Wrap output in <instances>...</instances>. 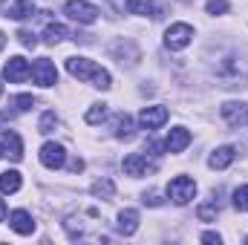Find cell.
Wrapping results in <instances>:
<instances>
[{"instance_id":"6da1fadb","label":"cell","mask_w":248,"mask_h":245,"mask_svg":"<svg viewBox=\"0 0 248 245\" xmlns=\"http://www.w3.org/2000/svg\"><path fill=\"white\" fill-rule=\"evenodd\" d=\"M66 72H69L72 78H78V81H90V84L98 87V90H110V87H113L110 72L101 69L98 63L90 61V58H66Z\"/></svg>"},{"instance_id":"7a4b0ae2","label":"cell","mask_w":248,"mask_h":245,"mask_svg":"<svg viewBox=\"0 0 248 245\" xmlns=\"http://www.w3.org/2000/svg\"><path fill=\"white\" fill-rule=\"evenodd\" d=\"M63 12L69 15V20L84 23V26H90V23H95V20H98V9H95L93 3H87V0H69Z\"/></svg>"},{"instance_id":"3957f363","label":"cell","mask_w":248,"mask_h":245,"mask_svg":"<svg viewBox=\"0 0 248 245\" xmlns=\"http://www.w3.org/2000/svg\"><path fill=\"white\" fill-rule=\"evenodd\" d=\"M193 193H196V182L190 176H176V179H170V184H168V196L176 205H187L193 199Z\"/></svg>"},{"instance_id":"277c9868","label":"cell","mask_w":248,"mask_h":245,"mask_svg":"<svg viewBox=\"0 0 248 245\" xmlns=\"http://www.w3.org/2000/svg\"><path fill=\"white\" fill-rule=\"evenodd\" d=\"M32 78L38 87H52V84H58V69L49 58H38L32 63Z\"/></svg>"},{"instance_id":"5b68a950","label":"cell","mask_w":248,"mask_h":245,"mask_svg":"<svg viewBox=\"0 0 248 245\" xmlns=\"http://www.w3.org/2000/svg\"><path fill=\"white\" fill-rule=\"evenodd\" d=\"M190 41H193V29H190L187 23H173V26H168V32H165L168 49H185Z\"/></svg>"},{"instance_id":"8992f818","label":"cell","mask_w":248,"mask_h":245,"mask_svg":"<svg viewBox=\"0 0 248 245\" xmlns=\"http://www.w3.org/2000/svg\"><path fill=\"white\" fill-rule=\"evenodd\" d=\"M3 75H6V81L20 84V81L32 78V63L26 61V58H20V55H15V58H9V61H6V66H3Z\"/></svg>"},{"instance_id":"52a82bcc","label":"cell","mask_w":248,"mask_h":245,"mask_svg":"<svg viewBox=\"0 0 248 245\" xmlns=\"http://www.w3.org/2000/svg\"><path fill=\"white\" fill-rule=\"evenodd\" d=\"M150 156H153V153H130L122 162V170L127 176H144L150 168H156V165L150 162Z\"/></svg>"},{"instance_id":"ba28073f","label":"cell","mask_w":248,"mask_h":245,"mask_svg":"<svg viewBox=\"0 0 248 245\" xmlns=\"http://www.w3.org/2000/svg\"><path fill=\"white\" fill-rule=\"evenodd\" d=\"M63 162H66V150H63L58 141H46V144L41 147V165H44V168L58 170V168H63Z\"/></svg>"},{"instance_id":"9c48e42d","label":"cell","mask_w":248,"mask_h":245,"mask_svg":"<svg viewBox=\"0 0 248 245\" xmlns=\"http://www.w3.org/2000/svg\"><path fill=\"white\" fill-rule=\"evenodd\" d=\"M168 119H170V113H168V107H162V104L144 107V110L139 113V124H141L144 130H156V127H162Z\"/></svg>"},{"instance_id":"30bf717a","label":"cell","mask_w":248,"mask_h":245,"mask_svg":"<svg viewBox=\"0 0 248 245\" xmlns=\"http://www.w3.org/2000/svg\"><path fill=\"white\" fill-rule=\"evenodd\" d=\"M3 15L12 20H26L35 15V3L32 0H6L3 3Z\"/></svg>"},{"instance_id":"8fae6325","label":"cell","mask_w":248,"mask_h":245,"mask_svg":"<svg viewBox=\"0 0 248 245\" xmlns=\"http://www.w3.org/2000/svg\"><path fill=\"white\" fill-rule=\"evenodd\" d=\"M222 119L231 124V127H246L248 124V104H237V101L222 104Z\"/></svg>"},{"instance_id":"7c38bea8","label":"cell","mask_w":248,"mask_h":245,"mask_svg":"<svg viewBox=\"0 0 248 245\" xmlns=\"http://www.w3.org/2000/svg\"><path fill=\"white\" fill-rule=\"evenodd\" d=\"M237 159V147H231V144H225V147H217L214 153H211V159H208V165L214 168V170H225L231 162Z\"/></svg>"},{"instance_id":"4fadbf2b","label":"cell","mask_w":248,"mask_h":245,"mask_svg":"<svg viewBox=\"0 0 248 245\" xmlns=\"http://www.w3.org/2000/svg\"><path fill=\"white\" fill-rule=\"evenodd\" d=\"M187 144H190V133H187L185 127H173V130L168 133L165 150H168V153H182Z\"/></svg>"},{"instance_id":"5bb4252c","label":"cell","mask_w":248,"mask_h":245,"mask_svg":"<svg viewBox=\"0 0 248 245\" xmlns=\"http://www.w3.org/2000/svg\"><path fill=\"white\" fill-rule=\"evenodd\" d=\"M9 225H12V231H17V234H23V237H29V234L35 231V222H32V216H29L26 211H12V214H9Z\"/></svg>"},{"instance_id":"9a60e30c","label":"cell","mask_w":248,"mask_h":245,"mask_svg":"<svg viewBox=\"0 0 248 245\" xmlns=\"http://www.w3.org/2000/svg\"><path fill=\"white\" fill-rule=\"evenodd\" d=\"M3 150H6L15 162L23 159V141H20V136H17L15 130H6V133H3Z\"/></svg>"},{"instance_id":"2e32d148","label":"cell","mask_w":248,"mask_h":245,"mask_svg":"<svg viewBox=\"0 0 248 245\" xmlns=\"http://www.w3.org/2000/svg\"><path fill=\"white\" fill-rule=\"evenodd\" d=\"M127 12L130 15H147V17H159L162 6H156L153 0H127Z\"/></svg>"},{"instance_id":"e0dca14e","label":"cell","mask_w":248,"mask_h":245,"mask_svg":"<svg viewBox=\"0 0 248 245\" xmlns=\"http://www.w3.org/2000/svg\"><path fill=\"white\" fill-rule=\"evenodd\" d=\"M133 133H136L133 119H130L127 113H119V116L113 119V136H116V138H133Z\"/></svg>"},{"instance_id":"ac0fdd59","label":"cell","mask_w":248,"mask_h":245,"mask_svg":"<svg viewBox=\"0 0 248 245\" xmlns=\"http://www.w3.org/2000/svg\"><path fill=\"white\" fill-rule=\"evenodd\" d=\"M136 228H139V211H133V208L122 211L119 214V231H122L124 237H133Z\"/></svg>"},{"instance_id":"d6986e66","label":"cell","mask_w":248,"mask_h":245,"mask_svg":"<svg viewBox=\"0 0 248 245\" xmlns=\"http://www.w3.org/2000/svg\"><path fill=\"white\" fill-rule=\"evenodd\" d=\"M0 190H3V193H17V190H20V173H17V170L0 173Z\"/></svg>"},{"instance_id":"ffe728a7","label":"cell","mask_w":248,"mask_h":245,"mask_svg":"<svg viewBox=\"0 0 248 245\" xmlns=\"http://www.w3.org/2000/svg\"><path fill=\"white\" fill-rule=\"evenodd\" d=\"M63 38H66V26H61V23H46V29H44V41L46 44H61Z\"/></svg>"},{"instance_id":"44dd1931","label":"cell","mask_w":248,"mask_h":245,"mask_svg":"<svg viewBox=\"0 0 248 245\" xmlns=\"http://www.w3.org/2000/svg\"><path fill=\"white\" fill-rule=\"evenodd\" d=\"M196 214H199V219H202V222H214V219H217V214H219V205H217V199H214V202H205V205H199V211H196Z\"/></svg>"},{"instance_id":"7402d4cb","label":"cell","mask_w":248,"mask_h":245,"mask_svg":"<svg viewBox=\"0 0 248 245\" xmlns=\"http://www.w3.org/2000/svg\"><path fill=\"white\" fill-rule=\"evenodd\" d=\"M107 119V104H93L87 110V124H101Z\"/></svg>"},{"instance_id":"603a6c76","label":"cell","mask_w":248,"mask_h":245,"mask_svg":"<svg viewBox=\"0 0 248 245\" xmlns=\"http://www.w3.org/2000/svg\"><path fill=\"white\" fill-rule=\"evenodd\" d=\"M93 193H95V196H101V199H110V196L116 193V187H113L110 179H101V182L93 184Z\"/></svg>"},{"instance_id":"cb8c5ba5","label":"cell","mask_w":248,"mask_h":245,"mask_svg":"<svg viewBox=\"0 0 248 245\" xmlns=\"http://www.w3.org/2000/svg\"><path fill=\"white\" fill-rule=\"evenodd\" d=\"M12 107H15L17 113H26V110L35 107V98H32V95H15V98H12Z\"/></svg>"},{"instance_id":"d4e9b609","label":"cell","mask_w":248,"mask_h":245,"mask_svg":"<svg viewBox=\"0 0 248 245\" xmlns=\"http://www.w3.org/2000/svg\"><path fill=\"white\" fill-rule=\"evenodd\" d=\"M234 208L237 211H248V184L234 190Z\"/></svg>"},{"instance_id":"484cf974","label":"cell","mask_w":248,"mask_h":245,"mask_svg":"<svg viewBox=\"0 0 248 245\" xmlns=\"http://www.w3.org/2000/svg\"><path fill=\"white\" fill-rule=\"evenodd\" d=\"M17 41H20L26 49H35V46H38V38H35V32H29V29H20V32H17Z\"/></svg>"},{"instance_id":"4316f807","label":"cell","mask_w":248,"mask_h":245,"mask_svg":"<svg viewBox=\"0 0 248 245\" xmlns=\"http://www.w3.org/2000/svg\"><path fill=\"white\" fill-rule=\"evenodd\" d=\"M55 124H58V119H55V113L49 110V113H44V116H41L38 130H41V133H52V127H55Z\"/></svg>"},{"instance_id":"83f0119b","label":"cell","mask_w":248,"mask_h":245,"mask_svg":"<svg viewBox=\"0 0 248 245\" xmlns=\"http://www.w3.org/2000/svg\"><path fill=\"white\" fill-rule=\"evenodd\" d=\"M208 15H222V12H228V0H208Z\"/></svg>"},{"instance_id":"f1b7e54d","label":"cell","mask_w":248,"mask_h":245,"mask_svg":"<svg viewBox=\"0 0 248 245\" xmlns=\"http://www.w3.org/2000/svg\"><path fill=\"white\" fill-rule=\"evenodd\" d=\"M202 243H208V245H219V243H222V237H219V234H214V231H208V234H202Z\"/></svg>"},{"instance_id":"f546056e","label":"cell","mask_w":248,"mask_h":245,"mask_svg":"<svg viewBox=\"0 0 248 245\" xmlns=\"http://www.w3.org/2000/svg\"><path fill=\"white\" fill-rule=\"evenodd\" d=\"M3 216H6V205H3V199H0V222H3Z\"/></svg>"},{"instance_id":"4dcf8cb0","label":"cell","mask_w":248,"mask_h":245,"mask_svg":"<svg viewBox=\"0 0 248 245\" xmlns=\"http://www.w3.org/2000/svg\"><path fill=\"white\" fill-rule=\"evenodd\" d=\"M3 46H6V35L0 32V49H3Z\"/></svg>"},{"instance_id":"1f68e13d","label":"cell","mask_w":248,"mask_h":245,"mask_svg":"<svg viewBox=\"0 0 248 245\" xmlns=\"http://www.w3.org/2000/svg\"><path fill=\"white\" fill-rule=\"evenodd\" d=\"M3 153H6V150H3V144H0V156H3Z\"/></svg>"},{"instance_id":"d6a6232c","label":"cell","mask_w":248,"mask_h":245,"mask_svg":"<svg viewBox=\"0 0 248 245\" xmlns=\"http://www.w3.org/2000/svg\"><path fill=\"white\" fill-rule=\"evenodd\" d=\"M0 95H3V84H0Z\"/></svg>"}]
</instances>
